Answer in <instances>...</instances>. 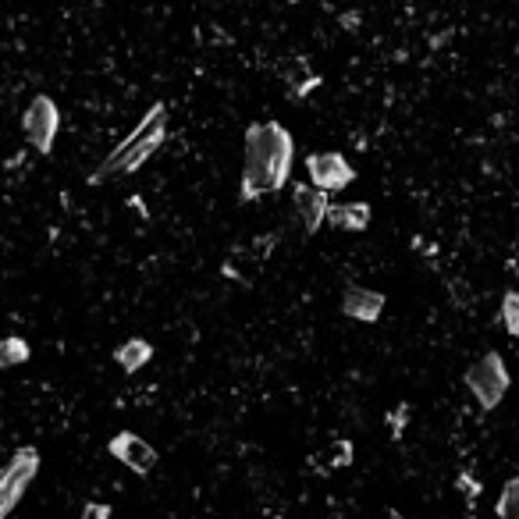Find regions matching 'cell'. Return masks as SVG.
I'll return each mask as SVG.
<instances>
[{"instance_id": "cell-1", "label": "cell", "mask_w": 519, "mask_h": 519, "mask_svg": "<svg viewBox=\"0 0 519 519\" xmlns=\"http://www.w3.org/2000/svg\"><path fill=\"white\" fill-rule=\"evenodd\" d=\"M292 160H296V143L292 132L281 128L278 121L246 128V164H242V200H260L271 196L292 175Z\"/></svg>"}, {"instance_id": "cell-2", "label": "cell", "mask_w": 519, "mask_h": 519, "mask_svg": "<svg viewBox=\"0 0 519 519\" xmlns=\"http://www.w3.org/2000/svg\"><path fill=\"white\" fill-rule=\"evenodd\" d=\"M164 125H168V111L160 104L150 107V114L128 132V139H121V143L114 146L111 157H104V164L93 171L89 182L100 185V182H107V178H118V175H128V171L143 168L146 160H150V153H157V146L164 143Z\"/></svg>"}, {"instance_id": "cell-3", "label": "cell", "mask_w": 519, "mask_h": 519, "mask_svg": "<svg viewBox=\"0 0 519 519\" xmlns=\"http://www.w3.org/2000/svg\"><path fill=\"white\" fill-rule=\"evenodd\" d=\"M36 473H40V452L36 448H18L8 459V466L0 470V519H8L11 509L22 502Z\"/></svg>"}, {"instance_id": "cell-4", "label": "cell", "mask_w": 519, "mask_h": 519, "mask_svg": "<svg viewBox=\"0 0 519 519\" xmlns=\"http://www.w3.org/2000/svg\"><path fill=\"white\" fill-rule=\"evenodd\" d=\"M466 388L473 392V399L480 402V409H495L498 402L509 392V370H505V360L498 352H488L480 356L470 370H466Z\"/></svg>"}, {"instance_id": "cell-5", "label": "cell", "mask_w": 519, "mask_h": 519, "mask_svg": "<svg viewBox=\"0 0 519 519\" xmlns=\"http://www.w3.org/2000/svg\"><path fill=\"white\" fill-rule=\"evenodd\" d=\"M57 107H54V100L50 96H36L29 104V111H25V118H22V132H25V139H29L32 146L40 153H50L54 150V139H57Z\"/></svg>"}, {"instance_id": "cell-6", "label": "cell", "mask_w": 519, "mask_h": 519, "mask_svg": "<svg viewBox=\"0 0 519 519\" xmlns=\"http://www.w3.org/2000/svg\"><path fill=\"white\" fill-rule=\"evenodd\" d=\"M306 171H310V182L324 192L345 189V185L356 178V171H352V164L342 153H313V157L306 160Z\"/></svg>"}, {"instance_id": "cell-7", "label": "cell", "mask_w": 519, "mask_h": 519, "mask_svg": "<svg viewBox=\"0 0 519 519\" xmlns=\"http://www.w3.org/2000/svg\"><path fill=\"white\" fill-rule=\"evenodd\" d=\"M111 456L118 459L121 466H128L132 473H150L157 466V452L146 438L132 431H121L118 438H111Z\"/></svg>"}, {"instance_id": "cell-8", "label": "cell", "mask_w": 519, "mask_h": 519, "mask_svg": "<svg viewBox=\"0 0 519 519\" xmlns=\"http://www.w3.org/2000/svg\"><path fill=\"white\" fill-rule=\"evenodd\" d=\"M292 200H296V214H299V224H303L306 232H317L320 224L328 221V210H331V200L328 192L317 189V185H296L292 192Z\"/></svg>"}, {"instance_id": "cell-9", "label": "cell", "mask_w": 519, "mask_h": 519, "mask_svg": "<svg viewBox=\"0 0 519 519\" xmlns=\"http://www.w3.org/2000/svg\"><path fill=\"white\" fill-rule=\"evenodd\" d=\"M342 313L352 320H360V324H374V320L384 313V296L381 292H374V288L349 285L342 296Z\"/></svg>"}, {"instance_id": "cell-10", "label": "cell", "mask_w": 519, "mask_h": 519, "mask_svg": "<svg viewBox=\"0 0 519 519\" xmlns=\"http://www.w3.org/2000/svg\"><path fill=\"white\" fill-rule=\"evenodd\" d=\"M328 224H335L342 232H363L370 224V207L367 203H338L328 210Z\"/></svg>"}, {"instance_id": "cell-11", "label": "cell", "mask_w": 519, "mask_h": 519, "mask_svg": "<svg viewBox=\"0 0 519 519\" xmlns=\"http://www.w3.org/2000/svg\"><path fill=\"white\" fill-rule=\"evenodd\" d=\"M118 367L125 370V374H139V367H146V363L153 360V345L143 342V338H128V342L118 345Z\"/></svg>"}, {"instance_id": "cell-12", "label": "cell", "mask_w": 519, "mask_h": 519, "mask_svg": "<svg viewBox=\"0 0 519 519\" xmlns=\"http://www.w3.org/2000/svg\"><path fill=\"white\" fill-rule=\"evenodd\" d=\"M29 360V342L25 338H0V370L18 367V363Z\"/></svg>"}, {"instance_id": "cell-13", "label": "cell", "mask_w": 519, "mask_h": 519, "mask_svg": "<svg viewBox=\"0 0 519 519\" xmlns=\"http://www.w3.org/2000/svg\"><path fill=\"white\" fill-rule=\"evenodd\" d=\"M498 519H519V477H512L498 495Z\"/></svg>"}, {"instance_id": "cell-14", "label": "cell", "mask_w": 519, "mask_h": 519, "mask_svg": "<svg viewBox=\"0 0 519 519\" xmlns=\"http://www.w3.org/2000/svg\"><path fill=\"white\" fill-rule=\"evenodd\" d=\"M349 463H352V445H349V441H338L328 456H324V466H338V470H342V466H349Z\"/></svg>"}, {"instance_id": "cell-15", "label": "cell", "mask_w": 519, "mask_h": 519, "mask_svg": "<svg viewBox=\"0 0 519 519\" xmlns=\"http://www.w3.org/2000/svg\"><path fill=\"white\" fill-rule=\"evenodd\" d=\"M82 519H111V509H107L104 502H89L86 509H82Z\"/></svg>"}, {"instance_id": "cell-16", "label": "cell", "mask_w": 519, "mask_h": 519, "mask_svg": "<svg viewBox=\"0 0 519 519\" xmlns=\"http://www.w3.org/2000/svg\"><path fill=\"white\" fill-rule=\"evenodd\" d=\"M392 519H402V516H392Z\"/></svg>"}]
</instances>
